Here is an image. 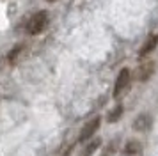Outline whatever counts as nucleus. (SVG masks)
<instances>
[{
    "mask_svg": "<svg viewBox=\"0 0 158 156\" xmlns=\"http://www.w3.org/2000/svg\"><path fill=\"white\" fill-rule=\"evenodd\" d=\"M100 124H101L100 117H94V119H91L85 126L82 128V131H80V135H78V140L80 142H87L94 133H96V129L100 128Z\"/></svg>",
    "mask_w": 158,
    "mask_h": 156,
    "instance_id": "nucleus-3",
    "label": "nucleus"
},
{
    "mask_svg": "<svg viewBox=\"0 0 158 156\" xmlns=\"http://www.w3.org/2000/svg\"><path fill=\"white\" fill-rule=\"evenodd\" d=\"M48 2H55V0H48Z\"/></svg>",
    "mask_w": 158,
    "mask_h": 156,
    "instance_id": "nucleus-11",
    "label": "nucleus"
},
{
    "mask_svg": "<svg viewBox=\"0 0 158 156\" xmlns=\"http://www.w3.org/2000/svg\"><path fill=\"white\" fill-rule=\"evenodd\" d=\"M130 80H131V75H130V69L124 68V69L119 71L117 75V80H115L114 85V98H121L124 92L130 89Z\"/></svg>",
    "mask_w": 158,
    "mask_h": 156,
    "instance_id": "nucleus-2",
    "label": "nucleus"
},
{
    "mask_svg": "<svg viewBox=\"0 0 158 156\" xmlns=\"http://www.w3.org/2000/svg\"><path fill=\"white\" fill-rule=\"evenodd\" d=\"M48 27V13L46 11H37L29 18L27 21V32L30 35H37L41 34L44 28Z\"/></svg>",
    "mask_w": 158,
    "mask_h": 156,
    "instance_id": "nucleus-1",
    "label": "nucleus"
},
{
    "mask_svg": "<svg viewBox=\"0 0 158 156\" xmlns=\"http://www.w3.org/2000/svg\"><path fill=\"white\" fill-rule=\"evenodd\" d=\"M100 146H101V138H93L89 144H85V147L80 151V156H91Z\"/></svg>",
    "mask_w": 158,
    "mask_h": 156,
    "instance_id": "nucleus-8",
    "label": "nucleus"
},
{
    "mask_svg": "<svg viewBox=\"0 0 158 156\" xmlns=\"http://www.w3.org/2000/svg\"><path fill=\"white\" fill-rule=\"evenodd\" d=\"M153 124V119H151L149 113H140L135 121H133V129L137 131H148Z\"/></svg>",
    "mask_w": 158,
    "mask_h": 156,
    "instance_id": "nucleus-4",
    "label": "nucleus"
},
{
    "mask_svg": "<svg viewBox=\"0 0 158 156\" xmlns=\"http://www.w3.org/2000/svg\"><path fill=\"white\" fill-rule=\"evenodd\" d=\"M153 71H155V62H144L139 71H137V78L140 80V82H146V80H149L151 75H153Z\"/></svg>",
    "mask_w": 158,
    "mask_h": 156,
    "instance_id": "nucleus-6",
    "label": "nucleus"
},
{
    "mask_svg": "<svg viewBox=\"0 0 158 156\" xmlns=\"http://www.w3.org/2000/svg\"><path fill=\"white\" fill-rule=\"evenodd\" d=\"M158 46V35L156 34H151L148 39H146V43L142 44V48L139 50V55L140 57H146L148 53H151L153 50Z\"/></svg>",
    "mask_w": 158,
    "mask_h": 156,
    "instance_id": "nucleus-5",
    "label": "nucleus"
},
{
    "mask_svg": "<svg viewBox=\"0 0 158 156\" xmlns=\"http://www.w3.org/2000/svg\"><path fill=\"white\" fill-rule=\"evenodd\" d=\"M25 51V46L23 44H18V46H15V48L9 51V55H7V60H9V64L13 66V64H16L18 62V59L22 57V53Z\"/></svg>",
    "mask_w": 158,
    "mask_h": 156,
    "instance_id": "nucleus-9",
    "label": "nucleus"
},
{
    "mask_svg": "<svg viewBox=\"0 0 158 156\" xmlns=\"http://www.w3.org/2000/svg\"><path fill=\"white\" fill-rule=\"evenodd\" d=\"M124 156H142V146L137 140H128L124 146Z\"/></svg>",
    "mask_w": 158,
    "mask_h": 156,
    "instance_id": "nucleus-7",
    "label": "nucleus"
},
{
    "mask_svg": "<svg viewBox=\"0 0 158 156\" xmlns=\"http://www.w3.org/2000/svg\"><path fill=\"white\" fill-rule=\"evenodd\" d=\"M121 113H123V106H121V105H117L114 110H112V112L108 113V122H115V121H119Z\"/></svg>",
    "mask_w": 158,
    "mask_h": 156,
    "instance_id": "nucleus-10",
    "label": "nucleus"
}]
</instances>
